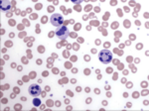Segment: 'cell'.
Returning a JSON list of instances; mask_svg holds the SVG:
<instances>
[{
	"mask_svg": "<svg viewBox=\"0 0 149 111\" xmlns=\"http://www.w3.org/2000/svg\"><path fill=\"white\" fill-rule=\"evenodd\" d=\"M98 59L102 64H109L112 60V55L109 50H102L98 54Z\"/></svg>",
	"mask_w": 149,
	"mask_h": 111,
	"instance_id": "cell-1",
	"label": "cell"
},
{
	"mask_svg": "<svg viewBox=\"0 0 149 111\" xmlns=\"http://www.w3.org/2000/svg\"><path fill=\"white\" fill-rule=\"evenodd\" d=\"M50 22L55 27H60L63 24V16L59 13H54L50 18Z\"/></svg>",
	"mask_w": 149,
	"mask_h": 111,
	"instance_id": "cell-2",
	"label": "cell"
},
{
	"mask_svg": "<svg viewBox=\"0 0 149 111\" xmlns=\"http://www.w3.org/2000/svg\"><path fill=\"white\" fill-rule=\"evenodd\" d=\"M56 36L60 40H65L69 36V30L66 26H60L56 30Z\"/></svg>",
	"mask_w": 149,
	"mask_h": 111,
	"instance_id": "cell-3",
	"label": "cell"
},
{
	"mask_svg": "<svg viewBox=\"0 0 149 111\" xmlns=\"http://www.w3.org/2000/svg\"><path fill=\"white\" fill-rule=\"evenodd\" d=\"M28 90H29V93H30L32 96H34V97L41 94V87L38 85V84H35V83L31 84V85L29 86Z\"/></svg>",
	"mask_w": 149,
	"mask_h": 111,
	"instance_id": "cell-4",
	"label": "cell"
},
{
	"mask_svg": "<svg viewBox=\"0 0 149 111\" xmlns=\"http://www.w3.org/2000/svg\"><path fill=\"white\" fill-rule=\"evenodd\" d=\"M1 9L4 11L9 10L10 9V2L8 0H2L1 1Z\"/></svg>",
	"mask_w": 149,
	"mask_h": 111,
	"instance_id": "cell-5",
	"label": "cell"
},
{
	"mask_svg": "<svg viewBox=\"0 0 149 111\" xmlns=\"http://www.w3.org/2000/svg\"><path fill=\"white\" fill-rule=\"evenodd\" d=\"M72 2H73L74 4H77V5H79L80 3H81V2L84 1V0H71Z\"/></svg>",
	"mask_w": 149,
	"mask_h": 111,
	"instance_id": "cell-6",
	"label": "cell"
},
{
	"mask_svg": "<svg viewBox=\"0 0 149 111\" xmlns=\"http://www.w3.org/2000/svg\"><path fill=\"white\" fill-rule=\"evenodd\" d=\"M33 102H34L35 105H39L40 103H41V101H40V99H37V98H35V99L33 100Z\"/></svg>",
	"mask_w": 149,
	"mask_h": 111,
	"instance_id": "cell-7",
	"label": "cell"
},
{
	"mask_svg": "<svg viewBox=\"0 0 149 111\" xmlns=\"http://www.w3.org/2000/svg\"><path fill=\"white\" fill-rule=\"evenodd\" d=\"M127 95H128V94H127V93H124V94H123L124 97H127Z\"/></svg>",
	"mask_w": 149,
	"mask_h": 111,
	"instance_id": "cell-8",
	"label": "cell"
}]
</instances>
